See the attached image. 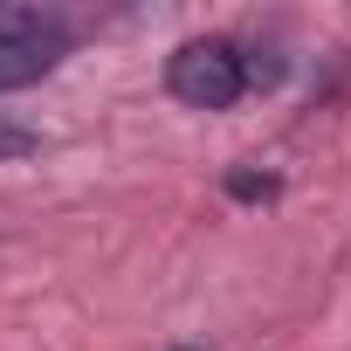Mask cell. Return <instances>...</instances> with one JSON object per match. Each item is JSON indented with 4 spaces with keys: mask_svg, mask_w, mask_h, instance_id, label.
Instances as JSON below:
<instances>
[{
    "mask_svg": "<svg viewBox=\"0 0 351 351\" xmlns=\"http://www.w3.org/2000/svg\"><path fill=\"white\" fill-rule=\"evenodd\" d=\"M69 21L56 8H14L0 0V90H28L69 56Z\"/></svg>",
    "mask_w": 351,
    "mask_h": 351,
    "instance_id": "obj_1",
    "label": "cell"
},
{
    "mask_svg": "<svg viewBox=\"0 0 351 351\" xmlns=\"http://www.w3.org/2000/svg\"><path fill=\"white\" fill-rule=\"evenodd\" d=\"M165 90L180 97L186 110H228V104H241V90H248L241 49H234V42H221V35L172 49V62H165Z\"/></svg>",
    "mask_w": 351,
    "mask_h": 351,
    "instance_id": "obj_2",
    "label": "cell"
},
{
    "mask_svg": "<svg viewBox=\"0 0 351 351\" xmlns=\"http://www.w3.org/2000/svg\"><path fill=\"white\" fill-rule=\"evenodd\" d=\"M180 351H186V344H180Z\"/></svg>",
    "mask_w": 351,
    "mask_h": 351,
    "instance_id": "obj_5",
    "label": "cell"
},
{
    "mask_svg": "<svg viewBox=\"0 0 351 351\" xmlns=\"http://www.w3.org/2000/svg\"><path fill=\"white\" fill-rule=\"evenodd\" d=\"M35 145H42V138H35L28 124H8V117H0V158H28Z\"/></svg>",
    "mask_w": 351,
    "mask_h": 351,
    "instance_id": "obj_3",
    "label": "cell"
},
{
    "mask_svg": "<svg viewBox=\"0 0 351 351\" xmlns=\"http://www.w3.org/2000/svg\"><path fill=\"white\" fill-rule=\"evenodd\" d=\"M228 186H234V200H269L276 193V180H255V172H234Z\"/></svg>",
    "mask_w": 351,
    "mask_h": 351,
    "instance_id": "obj_4",
    "label": "cell"
}]
</instances>
